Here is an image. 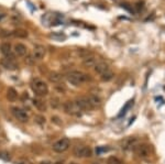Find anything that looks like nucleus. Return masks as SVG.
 <instances>
[{"label":"nucleus","instance_id":"obj_1","mask_svg":"<svg viewBox=\"0 0 165 164\" xmlns=\"http://www.w3.org/2000/svg\"><path fill=\"white\" fill-rule=\"evenodd\" d=\"M67 78V82L71 84V85L74 86H81V84L84 83L89 82L91 79L90 75L88 74H85V73L81 72V71H72L67 74L66 76Z\"/></svg>","mask_w":165,"mask_h":164},{"label":"nucleus","instance_id":"obj_2","mask_svg":"<svg viewBox=\"0 0 165 164\" xmlns=\"http://www.w3.org/2000/svg\"><path fill=\"white\" fill-rule=\"evenodd\" d=\"M31 89L39 97H43L49 94V86L44 81L40 78L33 79V82L31 83Z\"/></svg>","mask_w":165,"mask_h":164},{"label":"nucleus","instance_id":"obj_3","mask_svg":"<svg viewBox=\"0 0 165 164\" xmlns=\"http://www.w3.org/2000/svg\"><path fill=\"white\" fill-rule=\"evenodd\" d=\"M71 145V141L68 138H62L60 140H57L55 143L53 144V149L54 152H57V153H63L65 151L68 150V148Z\"/></svg>","mask_w":165,"mask_h":164},{"label":"nucleus","instance_id":"obj_4","mask_svg":"<svg viewBox=\"0 0 165 164\" xmlns=\"http://www.w3.org/2000/svg\"><path fill=\"white\" fill-rule=\"evenodd\" d=\"M63 109L67 115H71V116H81V108L77 106V104L75 101H66L63 105Z\"/></svg>","mask_w":165,"mask_h":164},{"label":"nucleus","instance_id":"obj_5","mask_svg":"<svg viewBox=\"0 0 165 164\" xmlns=\"http://www.w3.org/2000/svg\"><path fill=\"white\" fill-rule=\"evenodd\" d=\"M133 151H134V153L137 154L139 157L145 159V157H150V154H151V145L145 144V143L139 144V145H134Z\"/></svg>","mask_w":165,"mask_h":164},{"label":"nucleus","instance_id":"obj_6","mask_svg":"<svg viewBox=\"0 0 165 164\" xmlns=\"http://www.w3.org/2000/svg\"><path fill=\"white\" fill-rule=\"evenodd\" d=\"M73 154L76 157H90L93 155V151L89 147L86 145H78L73 150Z\"/></svg>","mask_w":165,"mask_h":164},{"label":"nucleus","instance_id":"obj_7","mask_svg":"<svg viewBox=\"0 0 165 164\" xmlns=\"http://www.w3.org/2000/svg\"><path fill=\"white\" fill-rule=\"evenodd\" d=\"M11 113L13 115L16 119H18L21 122H28L29 121V115L27 111L21 109L19 107H11Z\"/></svg>","mask_w":165,"mask_h":164},{"label":"nucleus","instance_id":"obj_8","mask_svg":"<svg viewBox=\"0 0 165 164\" xmlns=\"http://www.w3.org/2000/svg\"><path fill=\"white\" fill-rule=\"evenodd\" d=\"M75 103L77 104V106L81 108V111H89V110L94 109L90 101L88 100V97H78L77 99L75 100Z\"/></svg>","mask_w":165,"mask_h":164},{"label":"nucleus","instance_id":"obj_9","mask_svg":"<svg viewBox=\"0 0 165 164\" xmlns=\"http://www.w3.org/2000/svg\"><path fill=\"white\" fill-rule=\"evenodd\" d=\"M0 64L2 65V67H4L6 69L9 71H16L18 69L19 65L18 63L13 60V57H4L0 61Z\"/></svg>","mask_w":165,"mask_h":164},{"label":"nucleus","instance_id":"obj_10","mask_svg":"<svg viewBox=\"0 0 165 164\" xmlns=\"http://www.w3.org/2000/svg\"><path fill=\"white\" fill-rule=\"evenodd\" d=\"M45 54H46V48H44L43 45L37 44L34 46V48H33L34 61H41V60H43Z\"/></svg>","mask_w":165,"mask_h":164},{"label":"nucleus","instance_id":"obj_11","mask_svg":"<svg viewBox=\"0 0 165 164\" xmlns=\"http://www.w3.org/2000/svg\"><path fill=\"white\" fill-rule=\"evenodd\" d=\"M94 69H95V72L97 73V74H99V75H102V74H105L106 72L110 71L108 64L105 63V62H98L97 64L95 65Z\"/></svg>","mask_w":165,"mask_h":164},{"label":"nucleus","instance_id":"obj_12","mask_svg":"<svg viewBox=\"0 0 165 164\" xmlns=\"http://www.w3.org/2000/svg\"><path fill=\"white\" fill-rule=\"evenodd\" d=\"M14 53H16V55L20 56V57L25 56L28 53V48L22 43H17L14 45Z\"/></svg>","mask_w":165,"mask_h":164},{"label":"nucleus","instance_id":"obj_13","mask_svg":"<svg viewBox=\"0 0 165 164\" xmlns=\"http://www.w3.org/2000/svg\"><path fill=\"white\" fill-rule=\"evenodd\" d=\"M0 51H1V53L4 55V57H13L12 56V50H11V44L10 43H8V42H4V43H2L1 44V46H0Z\"/></svg>","mask_w":165,"mask_h":164},{"label":"nucleus","instance_id":"obj_14","mask_svg":"<svg viewBox=\"0 0 165 164\" xmlns=\"http://www.w3.org/2000/svg\"><path fill=\"white\" fill-rule=\"evenodd\" d=\"M98 63V60L96 56L94 55H89L87 57H85L83 60V65L86 66V67H95V65Z\"/></svg>","mask_w":165,"mask_h":164},{"label":"nucleus","instance_id":"obj_15","mask_svg":"<svg viewBox=\"0 0 165 164\" xmlns=\"http://www.w3.org/2000/svg\"><path fill=\"white\" fill-rule=\"evenodd\" d=\"M137 141V139L133 137H129L127 138V139H125V140L122 141L121 143V148L123 149V150H128V149H130L131 147H134V142Z\"/></svg>","mask_w":165,"mask_h":164},{"label":"nucleus","instance_id":"obj_16","mask_svg":"<svg viewBox=\"0 0 165 164\" xmlns=\"http://www.w3.org/2000/svg\"><path fill=\"white\" fill-rule=\"evenodd\" d=\"M33 106L37 108L39 111H46L47 109V106H46V104L44 103L43 100H41V99H37V98H34L33 99Z\"/></svg>","mask_w":165,"mask_h":164},{"label":"nucleus","instance_id":"obj_17","mask_svg":"<svg viewBox=\"0 0 165 164\" xmlns=\"http://www.w3.org/2000/svg\"><path fill=\"white\" fill-rule=\"evenodd\" d=\"M7 99L9 101H16L18 99V92L13 87H9L7 90Z\"/></svg>","mask_w":165,"mask_h":164},{"label":"nucleus","instance_id":"obj_18","mask_svg":"<svg viewBox=\"0 0 165 164\" xmlns=\"http://www.w3.org/2000/svg\"><path fill=\"white\" fill-rule=\"evenodd\" d=\"M87 97H88V100L90 101L91 106L94 107V108H97V107H99L101 105V99L97 95H89L87 96Z\"/></svg>","mask_w":165,"mask_h":164},{"label":"nucleus","instance_id":"obj_19","mask_svg":"<svg viewBox=\"0 0 165 164\" xmlns=\"http://www.w3.org/2000/svg\"><path fill=\"white\" fill-rule=\"evenodd\" d=\"M12 35L17 37V38L25 39V38H28L29 33H28L27 30H23V29H18V30H14L13 32H12Z\"/></svg>","mask_w":165,"mask_h":164},{"label":"nucleus","instance_id":"obj_20","mask_svg":"<svg viewBox=\"0 0 165 164\" xmlns=\"http://www.w3.org/2000/svg\"><path fill=\"white\" fill-rule=\"evenodd\" d=\"M133 106V100H130V101H128V103L125 104V107L121 109V111L118 113V118H121V117H123L125 115V113H128V110L131 108V107Z\"/></svg>","mask_w":165,"mask_h":164},{"label":"nucleus","instance_id":"obj_21","mask_svg":"<svg viewBox=\"0 0 165 164\" xmlns=\"http://www.w3.org/2000/svg\"><path fill=\"white\" fill-rule=\"evenodd\" d=\"M113 73L111 72V71H108V72H106L105 74H102V75H100V78L101 81H104V82H109V81H111L112 78H113Z\"/></svg>","mask_w":165,"mask_h":164},{"label":"nucleus","instance_id":"obj_22","mask_svg":"<svg viewBox=\"0 0 165 164\" xmlns=\"http://www.w3.org/2000/svg\"><path fill=\"white\" fill-rule=\"evenodd\" d=\"M62 78H63V76L58 73H52L50 75V81L53 83H58L60 81H62Z\"/></svg>","mask_w":165,"mask_h":164},{"label":"nucleus","instance_id":"obj_23","mask_svg":"<svg viewBox=\"0 0 165 164\" xmlns=\"http://www.w3.org/2000/svg\"><path fill=\"white\" fill-rule=\"evenodd\" d=\"M107 164H123V162L117 157H109L107 159Z\"/></svg>","mask_w":165,"mask_h":164},{"label":"nucleus","instance_id":"obj_24","mask_svg":"<svg viewBox=\"0 0 165 164\" xmlns=\"http://www.w3.org/2000/svg\"><path fill=\"white\" fill-rule=\"evenodd\" d=\"M50 105H51L52 108L56 109V108L60 107V99H58V98H52L51 101H50Z\"/></svg>","mask_w":165,"mask_h":164},{"label":"nucleus","instance_id":"obj_25","mask_svg":"<svg viewBox=\"0 0 165 164\" xmlns=\"http://www.w3.org/2000/svg\"><path fill=\"white\" fill-rule=\"evenodd\" d=\"M34 121L39 124H44L45 123V118L43 116H35L34 117Z\"/></svg>","mask_w":165,"mask_h":164},{"label":"nucleus","instance_id":"obj_26","mask_svg":"<svg viewBox=\"0 0 165 164\" xmlns=\"http://www.w3.org/2000/svg\"><path fill=\"white\" fill-rule=\"evenodd\" d=\"M108 150H109V148L107 147H98L97 149H96V153L99 155V154L104 153V152H107Z\"/></svg>","mask_w":165,"mask_h":164},{"label":"nucleus","instance_id":"obj_27","mask_svg":"<svg viewBox=\"0 0 165 164\" xmlns=\"http://www.w3.org/2000/svg\"><path fill=\"white\" fill-rule=\"evenodd\" d=\"M9 35H12V32H8V31H0V37L2 38H7Z\"/></svg>","mask_w":165,"mask_h":164},{"label":"nucleus","instance_id":"obj_28","mask_svg":"<svg viewBox=\"0 0 165 164\" xmlns=\"http://www.w3.org/2000/svg\"><path fill=\"white\" fill-rule=\"evenodd\" d=\"M143 4H143L142 1H141V2H140V1H139V2H137V4H135V8H137V10L141 11L142 9H143Z\"/></svg>","mask_w":165,"mask_h":164},{"label":"nucleus","instance_id":"obj_29","mask_svg":"<svg viewBox=\"0 0 165 164\" xmlns=\"http://www.w3.org/2000/svg\"><path fill=\"white\" fill-rule=\"evenodd\" d=\"M58 120H60L58 117H52V122L56 123V124H61L62 121H58Z\"/></svg>","mask_w":165,"mask_h":164},{"label":"nucleus","instance_id":"obj_30","mask_svg":"<svg viewBox=\"0 0 165 164\" xmlns=\"http://www.w3.org/2000/svg\"><path fill=\"white\" fill-rule=\"evenodd\" d=\"M122 7L125 8V9H127L128 11H130V12H132V8L129 7V4H122Z\"/></svg>","mask_w":165,"mask_h":164},{"label":"nucleus","instance_id":"obj_31","mask_svg":"<svg viewBox=\"0 0 165 164\" xmlns=\"http://www.w3.org/2000/svg\"><path fill=\"white\" fill-rule=\"evenodd\" d=\"M4 17H6V14H1V16H0V21L2 20V19H4Z\"/></svg>","mask_w":165,"mask_h":164},{"label":"nucleus","instance_id":"obj_32","mask_svg":"<svg viewBox=\"0 0 165 164\" xmlns=\"http://www.w3.org/2000/svg\"><path fill=\"white\" fill-rule=\"evenodd\" d=\"M41 164H53V163H50V162H42Z\"/></svg>","mask_w":165,"mask_h":164},{"label":"nucleus","instance_id":"obj_33","mask_svg":"<svg viewBox=\"0 0 165 164\" xmlns=\"http://www.w3.org/2000/svg\"><path fill=\"white\" fill-rule=\"evenodd\" d=\"M53 164H64V163H62V162H56V163H53Z\"/></svg>","mask_w":165,"mask_h":164},{"label":"nucleus","instance_id":"obj_34","mask_svg":"<svg viewBox=\"0 0 165 164\" xmlns=\"http://www.w3.org/2000/svg\"><path fill=\"white\" fill-rule=\"evenodd\" d=\"M91 164H100V163H98V162H94V163H91Z\"/></svg>","mask_w":165,"mask_h":164},{"label":"nucleus","instance_id":"obj_35","mask_svg":"<svg viewBox=\"0 0 165 164\" xmlns=\"http://www.w3.org/2000/svg\"><path fill=\"white\" fill-rule=\"evenodd\" d=\"M71 164H76V163H71Z\"/></svg>","mask_w":165,"mask_h":164}]
</instances>
